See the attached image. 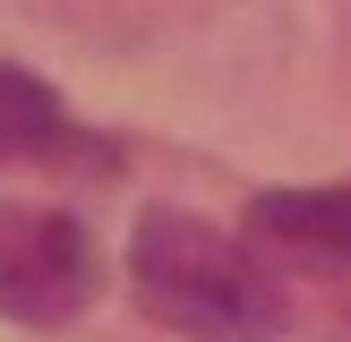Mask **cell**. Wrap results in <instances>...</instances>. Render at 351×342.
Returning <instances> with one entry per match:
<instances>
[{
    "instance_id": "1",
    "label": "cell",
    "mask_w": 351,
    "mask_h": 342,
    "mask_svg": "<svg viewBox=\"0 0 351 342\" xmlns=\"http://www.w3.org/2000/svg\"><path fill=\"white\" fill-rule=\"evenodd\" d=\"M129 274H137L146 317H163L171 334H189V342H266L274 325H283L274 274L257 265L232 231H215V222H197V214H171V205H154V214L137 222Z\"/></svg>"
},
{
    "instance_id": "2",
    "label": "cell",
    "mask_w": 351,
    "mask_h": 342,
    "mask_svg": "<svg viewBox=\"0 0 351 342\" xmlns=\"http://www.w3.org/2000/svg\"><path fill=\"white\" fill-rule=\"evenodd\" d=\"M103 291V248L60 205H0V317L69 325Z\"/></svg>"
},
{
    "instance_id": "3",
    "label": "cell",
    "mask_w": 351,
    "mask_h": 342,
    "mask_svg": "<svg viewBox=\"0 0 351 342\" xmlns=\"http://www.w3.org/2000/svg\"><path fill=\"white\" fill-rule=\"evenodd\" d=\"M249 231L274 239V248L351 265V180L343 188H266V197L249 205Z\"/></svg>"
},
{
    "instance_id": "4",
    "label": "cell",
    "mask_w": 351,
    "mask_h": 342,
    "mask_svg": "<svg viewBox=\"0 0 351 342\" xmlns=\"http://www.w3.org/2000/svg\"><path fill=\"white\" fill-rule=\"evenodd\" d=\"M69 137H77V129H69L60 94H51L34 68L0 60V163H60Z\"/></svg>"
}]
</instances>
